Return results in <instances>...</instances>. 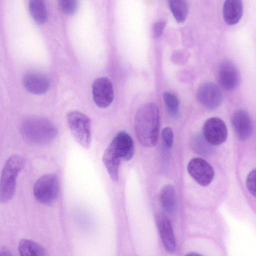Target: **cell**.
Instances as JSON below:
<instances>
[{
  "label": "cell",
  "mask_w": 256,
  "mask_h": 256,
  "mask_svg": "<svg viewBox=\"0 0 256 256\" xmlns=\"http://www.w3.org/2000/svg\"><path fill=\"white\" fill-rule=\"evenodd\" d=\"M134 129L138 140L144 146L150 148L157 144L160 116L155 103L145 104L138 109L134 117Z\"/></svg>",
  "instance_id": "cell-1"
},
{
  "label": "cell",
  "mask_w": 256,
  "mask_h": 256,
  "mask_svg": "<svg viewBox=\"0 0 256 256\" xmlns=\"http://www.w3.org/2000/svg\"><path fill=\"white\" fill-rule=\"evenodd\" d=\"M134 154V144L131 136L125 132H118L105 150L102 161L113 180L118 178L121 160H129Z\"/></svg>",
  "instance_id": "cell-2"
},
{
  "label": "cell",
  "mask_w": 256,
  "mask_h": 256,
  "mask_svg": "<svg viewBox=\"0 0 256 256\" xmlns=\"http://www.w3.org/2000/svg\"><path fill=\"white\" fill-rule=\"evenodd\" d=\"M20 130L26 140L38 144L51 142L58 134L57 129L51 121L38 116H30L24 119Z\"/></svg>",
  "instance_id": "cell-3"
},
{
  "label": "cell",
  "mask_w": 256,
  "mask_h": 256,
  "mask_svg": "<svg viewBox=\"0 0 256 256\" xmlns=\"http://www.w3.org/2000/svg\"><path fill=\"white\" fill-rule=\"evenodd\" d=\"M24 166V158L18 154L11 156L6 162L0 178V202L6 203L13 198L16 178Z\"/></svg>",
  "instance_id": "cell-4"
},
{
  "label": "cell",
  "mask_w": 256,
  "mask_h": 256,
  "mask_svg": "<svg viewBox=\"0 0 256 256\" xmlns=\"http://www.w3.org/2000/svg\"><path fill=\"white\" fill-rule=\"evenodd\" d=\"M67 121L76 141L84 148H88L91 142V122L89 118L80 112L72 111L68 114Z\"/></svg>",
  "instance_id": "cell-5"
},
{
  "label": "cell",
  "mask_w": 256,
  "mask_h": 256,
  "mask_svg": "<svg viewBox=\"0 0 256 256\" xmlns=\"http://www.w3.org/2000/svg\"><path fill=\"white\" fill-rule=\"evenodd\" d=\"M59 190V182L54 174H44L35 182L33 193L36 199L44 204H52L56 198Z\"/></svg>",
  "instance_id": "cell-6"
},
{
  "label": "cell",
  "mask_w": 256,
  "mask_h": 256,
  "mask_svg": "<svg viewBox=\"0 0 256 256\" xmlns=\"http://www.w3.org/2000/svg\"><path fill=\"white\" fill-rule=\"evenodd\" d=\"M202 135L212 146H218L224 142L228 136L227 128L224 121L218 118L212 117L204 124Z\"/></svg>",
  "instance_id": "cell-7"
},
{
  "label": "cell",
  "mask_w": 256,
  "mask_h": 256,
  "mask_svg": "<svg viewBox=\"0 0 256 256\" xmlns=\"http://www.w3.org/2000/svg\"><path fill=\"white\" fill-rule=\"evenodd\" d=\"M187 170L192 178L200 186H207L212 180L214 170L210 164L204 159L195 158L191 160Z\"/></svg>",
  "instance_id": "cell-8"
},
{
  "label": "cell",
  "mask_w": 256,
  "mask_h": 256,
  "mask_svg": "<svg viewBox=\"0 0 256 256\" xmlns=\"http://www.w3.org/2000/svg\"><path fill=\"white\" fill-rule=\"evenodd\" d=\"M93 100L101 108L108 107L114 100V88L111 81L106 77L96 78L92 85Z\"/></svg>",
  "instance_id": "cell-9"
},
{
  "label": "cell",
  "mask_w": 256,
  "mask_h": 256,
  "mask_svg": "<svg viewBox=\"0 0 256 256\" xmlns=\"http://www.w3.org/2000/svg\"><path fill=\"white\" fill-rule=\"evenodd\" d=\"M196 98L202 105L210 110L218 107L222 100V94L220 88L212 82L201 84L197 90Z\"/></svg>",
  "instance_id": "cell-10"
},
{
  "label": "cell",
  "mask_w": 256,
  "mask_h": 256,
  "mask_svg": "<svg viewBox=\"0 0 256 256\" xmlns=\"http://www.w3.org/2000/svg\"><path fill=\"white\" fill-rule=\"evenodd\" d=\"M217 77L220 86L224 89L232 90L240 82V74L236 64L230 60H224L219 64Z\"/></svg>",
  "instance_id": "cell-11"
},
{
  "label": "cell",
  "mask_w": 256,
  "mask_h": 256,
  "mask_svg": "<svg viewBox=\"0 0 256 256\" xmlns=\"http://www.w3.org/2000/svg\"><path fill=\"white\" fill-rule=\"evenodd\" d=\"M232 123L237 138L242 141L247 140L252 134V122L250 114L245 110H236L232 117Z\"/></svg>",
  "instance_id": "cell-12"
},
{
  "label": "cell",
  "mask_w": 256,
  "mask_h": 256,
  "mask_svg": "<svg viewBox=\"0 0 256 256\" xmlns=\"http://www.w3.org/2000/svg\"><path fill=\"white\" fill-rule=\"evenodd\" d=\"M156 224L165 250L170 254L174 252L176 242L170 220L166 216L160 214L156 218Z\"/></svg>",
  "instance_id": "cell-13"
},
{
  "label": "cell",
  "mask_w": 256,
  "mask_h": 256,
  "mask_svg": "<svg viewBox=\"0 0 256 256\" xmlns=\"http://www.w3.org/2000/svg\"><path fill=\"white\" fill-rule=\"evenodd\" d=\"M22 82L25 88L34 94L46 93L50 86V81L46 76L36 72L26 74L24 76Z\"/></svg>",
  "instance_id": "cell-14"
},
{
  "label": "cell",
  "mask_w": 256,
  "mask_h": 256,
  "mask_svg": "<svg viewBox=\"0 0 256 256\" xmlns=\"http://www.w3.org/2000/svg\"><path fill=\"white\" fill-rule=\"evenodd\" d=\"M243 14L242 0H225L223 5L222 16L226 23L230 26L238 24Z\"/></svg>",
  "instance_id": "cell-15"
},
{
  "label": "cell",
  "mask_w": 256,
  "mask_h": 256,
  "mask_svg": "<svg viewBox=\"0 0 256 256\" xmlns=\"http://www.w3.org/2000/svg\"><path fill=\"white\" fill-rule=\"evenodd\" d=\"M161 206L167 214L174 213L176 206V192L174 186L168 184L161 190L160 194Z\"/></svg>",
  "instance_id": "cell-16"
},
{
  "label": "cell",
  "mask_w": 256,
  "mask_h": 256,
  "mask_svg": "<svg viewBox=\"0 0 256 256\" xmlns=\"http://www.w3.org/2000/svg\"><path fill=\"white\" fill-rule=\"evenodd\" d=\"M20 254L22 256H46V249L40 244L30 240H21L18 246Z\"/></svg>",
  "instance_id": "cell-17"
},
{
  "label": "cell",
  "mask_w": 256,
  "mask_h": 256,
  "mask_svg": "<svg viewBox=\"0 0 256 256\" xmlns=\"http://www.w3.org/2000/svg\"><path fill=\"white\" fill-rule=\"evenodd\" d=\"M28 7L32 18L38 24L46 22L48 12L44 0H29Z\"/></svg>",
  "instance_id": "cell-18"
},
{
  "label": "cell",
  "mask_w": 256,
  "mask_h": 256,
  "mask_svg": "<svg viewBox=\"0 0 256 256\" xmlns=\"http://www.w3.org/2000/svg\"><path fill=\"white\" fill-rule=\"evenodd\" d=\"M169 8L176 20L182 23L186 19L188 6L186 0H167Z\"/></svg>",
  "instance_id": "cell-19"
},
{
  "label": "cell",
  "mask_w": 256,
  "mask_h": 256,
  "mask_svg": "<svg viewBox=\"0 0 256 256\" xmlns=\"http://www.w3.org/2000/svg\"><path fill=\"white\" fill-rule=\"evenodd\" d=\"M192 146L194 150L202 156L208 155L212 150V145L205 139L202 134L195 135L192 138Z\"/></svg>",
  "instance_id": "cell-20"
},
{
  "label": "cell",
  "mask_w": 256,
  "mask_h": 256,
  "mask_svg": "<svg viewBox=\"0 0 256 256\" xmlns=\"http://www.w3.org/2000/svg\"><path fill=\"white\" fill-rule=\"evenodd\" d=\"M163 98L167 110L173 118H177L178 114L179 100L174 93L166 92L163 94Z\"/></svg>",
  "instance_id": "cell-21"
},
{
  "label": "cell",
  "mask_w": 256,
  "mask_h": 256,
  "mask_svg": "<svg viewBox=\"0 0 256 256\" xmlns=\"http://www.w3.org/2000/svg\"><path fill=\"white\" fill-rule=\"evenodd\" d=\"M61 11L67 15L73 14L78 6V0H58Z\"/></svg>",
  "instance_id": "cell-22"
},
{
  "label": "cell",
  "mask_w": 256,
  "mask_h": 256,
  "mask_svg": "<svg viewBox=\"0 0 256 256\" xmlns=\"http://www.w3.org/2000/svg\"><path fill=\"white\" fill-rule=\"evenodd\" d=\"M256 170L254 169L248 174L246 180V188L254 196H256Z\"/></svg>",
  "instance_id": "cell-23"
},
{
  "label": "cell",
  "mask_w": 256,
  "mask_h": 256,
  "mask_svg": "<svg viewBox=\"0 0 256 256\" xmlns=\"http://www.w3.org/2000/svg\"><path fill=\"white\" fill-rule=\"evenodd\" d=\"M162 136L165 146L170 148L174 142V134L172 128L169 127L165 128L162 131Z\"/></svg>",
  "instance_id": "cell-24"
},
{
  "label": "cell",
  "mask_w": 256,
  "mask_h": 256,
  "mask_svg": "<svg viewBox=\"0 0 256 256\" xmlns=\"http://www.w3.org/2000/svg\"><path fill=\"white\" fill-rule=\"evenodd\" d=\"M166 26V22L164 20H160L156 22L152 28V34L154 38H158L163 34Z\"/></svg>",
  "instance_id": "cell-25"
},
{
  "label": "cell",
  "mask_w": 256,
  "mask_h": 256,
  "mask_svg": "<svg viewBox=\"0 0 256 256\" xmlns=\"http://www.w3.org/2000/svg\"><path fill=\"white\" fill-rule=\"evenodd\" d=\"M0 256H12L10 250L5 246L0 248Z\"/></svg>",
  "instance_id": "cell-26"
},
{
  "label": "cell",
  "mask_w": 256,
  "mask_h": 256,
  "mask_svg": "<svg viewBox=\"0 0 256 256\" xmlns=\"http://www.w3.org/2000/svg\"><path fill=\"white\" fill-rule=\"evenodd\" d=\"M186 256H201V254H198V253H195L194 252L188 254H186Z\"/></svg>",
  "instance_id": "cell-27"
}]
</instances>
